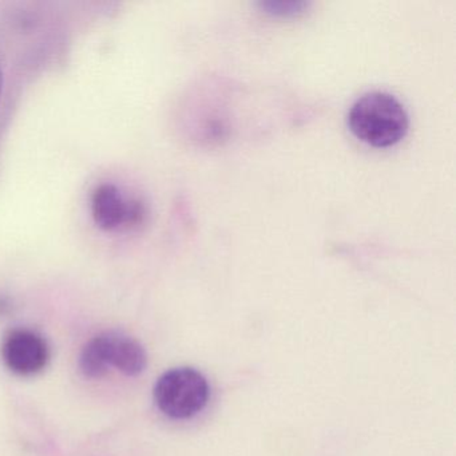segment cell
Wrapping results in <instances>:
<instances>
[{
    "mask_svg": "<svg viewBox=\"0 0 456 456\" xmlns=\"http://www.w3.org/2000/svg\"><path fill=\"white\" fill-rule=\"evenodd\" d=\"M106 367L134 376L146 367V352L137 340L119 332H106L93 338Z\"/></svg>",
    "mask_w": 456,
    "mask_h": 456,
    "instance_id": "5",
    "label": "cell"
},
{
    "mask_svg": "<svg viewBox=\"0 0 456 456\" xmlns=\"http://www.w3.org/2000/svg\"><path fill=\"white\" fill-rule=\"evenodd\" d=\"M348 126L362 142L375 148H388L405 137L410 119L404 106L394 95L370 92L352 105Z\"/></svg>",
    "mask_w": 456,
    "mask_h": 456,
    "instance_id": "1",
    "label": "cell"
},
{
    "mask_svg": "<svg viewBox=\"0 0 456 456\" xmlns=\"http://www.w3.org/2000/svg\"><path fill=\"white\" fill-rule=\"evenodd\" d=\"M4 364L18 375L28 376L41 372L49 362L46 341L31 330H12L2 346Z\"/></svg>",
    "mask_w": 456,
    "mask_h": 456,
    "instance_id": "4",
    "label": "cell"
},
{
    "mask_svg": "<svg viewBox=\"0 0 456 456\" xmlns=\"http://www.w3.org/2000/svg\"><path fill=\"white\" fill-rule=\"evenodd\" d=\"M261 9L268 14L274 15V17H295V15L301 14L308 9V4L305 2H263L260 4Z\"/></svg>",
    "mask_w": 456,
    "mask_h": 456,
    "instance_id": "6",
    "label": "cell"
},
{
    "mask_svg": "<svg viewBox=\"0 0 456 456\" xmlns=\"http://www.w3.org/2000/svg\"><path fill=\"white\" fill-rule=\"evenodd\" d=\"M92 213L101 229L118 231L142 223L145 208L142 202L124 197L117 186L103 183L93 193Z\"/></svg>",
    "mask_w": 456,
    "mask_h": 456,
    "instance_id": "3",
    "label": "cell"
},
{
    "mask_svg": "<svg viewBox=\"0 0 456 456\" xmlns=\"http://www.w3.org/2000/svg\"><path fill=\"white\" fill-rule=\"evenodd\" d=\"M209 384L193 368H175L164 373L154 387V400L165 415L189 419L207 407Z\"/></svg>",
    "mask_w": 456,
    "mask_h": 456,
    "instance_id": "2",
    "label": "cell"
},
{
    "mask_svg": "<svg viewBox=\"0 0 456 456\" xmlns=\"http://www.w3.org/2000/svg\"><path fill=\"white\" fill-rule=\"evenodd\" d=\"M2 84H4V76H2V69H0V92H2Z\"/></svg>",
    "mask_w": 456,
    "mask_h": 456,
    "instance_id": "7",
    "label": "cell"
}]
</instances>
